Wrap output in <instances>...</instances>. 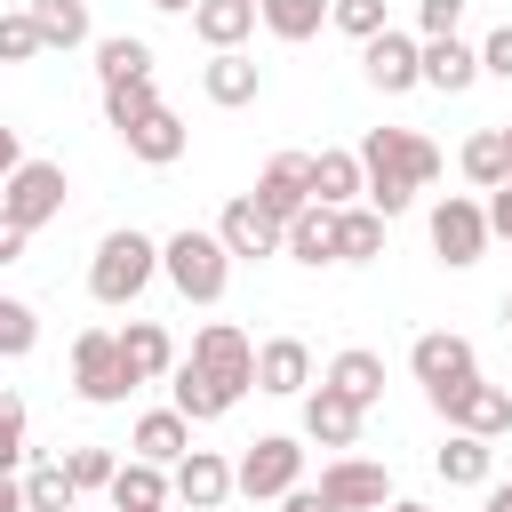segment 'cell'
Listing matches in <instances>:
<instances>
[{
    "mask_svg": "<svg viewBox=\"0 0 512 512\" xmlns=\"http://www.w3.org/2000/svg\"><path fill=\"white\" fill-rule=\"evenodd\" d=\"M480 72H488V80H512V24H496V32L480 40Z\"/></svg>",
    "mask_w": 512,
    "mask_h": 512,
    "instance_id": "43",
    "label": "cell"
},
{
    "mask_svg": "<svg viewBox=\"0 0 512 512\" xmlns=\"http://www.w3.org/2000/svg\"><path fill=\"white\" fill-rule=\"evenodd\" d=\"M152 112H160V88H152V72H144V80H120V88H104V128H112V136L144 128Z\"/></svg>",
    "mask_w": 512,
    "mask_h": 512,
    "instance_id": "33",
    "label": "cell"
},
{
    "mask_svg": "<svg viewBox=\"0 0 512 512\" xmlns=\"http://www.w3.org/2000/svg\"><path fill=\"white\" fill-rule=\"evenodd\" d=\"M432 472H440L448 488H488V480H496V440H480V432H448L440 456H432Z\"/></svg>",
    "mask_w": 512,
    "mask_h": 512,
    "instance_id": "21",
    "label": "cell"
},
{
    "mask_svg": "<svg viewBox=\"0 0 512 512\" xmlns=\"http://www.w3.org/2000/svg\"><path fill=\"white\" fill-rule=\"evenodd\" d=\"M296 480H304V448H296L288 432H264V440L232 464V488H240V496H288Z\"/></svg>",
    "mask_w": 512,
    "mask_h": 512,
    "instance_id": "9",
    "label": "cell"
},
{
    "mask_svg": "<svg viewBox=\"0 0 512 512\" xmlns=\"http://www.w3.org/2000/svg\"><path fill=\"white\" fill-rule=\"evenodd\" d=\"M328 24H336L344 40H376L392 16H384V0H328Z\"/></svg>",
    "mask_w": 512,
    "mask_h": 512,
    "instance_id": "39",
    "label": "cell"
},
{
    "mask_svg": "<svg viewBox=\"0 0 512 512\" xmlns=\"http://www.w3.org/2000/svg\"><path fill=\"white\" fill-rule=\"evenodd\" d=\"M280 512H336V504H328V496H320V488H304V480H296V488H288V496H280Z\"/></svg>",
    "mask_w": 512,
    "mask_h": 512,
    "instance_id": "47",
    "label": "cell"
},
{
    "mask_svg": "<svg viewBox=\"0 0 512 512\" xmlns=\"http://www.w3.org/2000/svg\"><path fill=\"white\" fill-rule=\"evenodd\" d=\"M24 240H32V232H24V224H16V216H8V208H0V272H8V264H16V256H24Z\"/></svg>",
    "mask_w": 512,
    "mask_h": 512,
    "instance_id": "45",
    "label": "cell"
},
{
    "mask_svg": "<svg viewBox=\"0 0 512 512\" xmlns=\"http://www.w3.org/2000/svg\"><path fill=\"white\" fill-rule=\"evenodd\" d=\"M72 392H80L88 408H120V400L136 392V368H128V352H120V328H80V336H72Z\"/></svg>",
    "mask_w": 512,
    "mask_h": 512,
    "instance_id": "4",
    "label": "cell"
},
{
    "mask_svg": "<svg viewBox=\"0 0 512 512\" xmlns=\"http://www.w3.org/2000/svg\"><path fill=\"white\" fill-rule=\"evenodd\" d=\"M24 504H32V512H72L80 488H72L64 464H32V472H24Z\"/></svg>",
    "mask_w": 512,
    "mask_h": 512,
    "instance_id": "36",
    "label": "cell"
},
{
    "mask_svg": "<svg viewBox=\"0 0 512 512\" xmlns=\"http://www.w3.org/2000/svg\"><path fill=\"white\" fill-rule=\"evenodd\" d=\"M256 208L288 232V216H304V208H312V152H272V160H264V176H256Z\"/></svg>",
    "mask_w": 512,
    "mask_h": 512,
    "instance_id": "13",
    "label": "cell"
},
{
    "mask_svg": "<svg viewBox=\"0 0 512 512\" xmlns=\"http://www.w3.org/2000/svg\"><path fill=\"white\" fill-rule=\"evenodd\" d=\"M184 360H200L224 392H256V344H248L232 320H208V328L192 336V352H184Z\"/></svg>",
    "mask_w": 512,
    "mask_h": 512,
    "instance_id": "10",
    "label": "cell"
},
{
    "mask_svg": "<svg viewBox=\"0 0 512 512\" xmlns=\"http://www.w3.org/2000/svg\"><path fill=\"white\" fill-rule=\"evenodd\" d=\"M200 88H208V104L240 112V104H256V96H264V64H256L248 48H216V56H208V72H200Z\"/></svg>",
    "mask_w": 512,
    "mask_h": 512,
    "instance_id": "16",
    "label": "cell"
},
{
    "mask_svg": "<svg viewBox=\"0 0 512 512\" xmlns=\"http://www.w3.org/2000/svg\"><path fill=\"white\" fill-rule=\"evenodd\" d=\"M384 224H392V216H376L368 200L336 208V264H376V256H384Z\"/></svg>",
    "mask_w": 512,
    "mask_h": 512,
    "instance_id": "28",
    "label": "cell"
},
{
    "mask_svg": "<svg viewBox=\"0 0 512 512\" xmlns=\"http://www.w3.org/2000/svg\"><path fill=\"white\" fill-rule=\"evenodd\" d=\"M360 72H368L376 96H408V88H424V40L384 24L376 40H360Z\"/></svg>",
    "mask_w": 512,
    "mask_h": 512,
    "instance_id": "7",
    "label": "cell"
},
{
    "mask_svg": "<svg viewBox=\"0 0 512 512\" xmlns=\"http://www.w3.org/2000/svg\"><path fill=\"white\" fill-rule=\"evenodd\" d=\"M256 24H264L256 0H200V8H192V40H200L208 56H216V48H240Z\"/></svg>",
    "mask_w": 512,
    "mask_h": 512,
    "instance_id": "23",
    "label": "cell"
},
{
    "mask_svg": "<svg viewBox=\"0 0 512 512\" xmlns=\"http://www.w3.org/2000/svg\"><path fill=\"white\" fill-rule=\"evenodd\" d=\"M472 80H480V48H472V40H456V32H448V40H424V88L464 96Z\"/></svg>",
    "mask_w": 512,
    "mask_h": 512,
    "instance_id": "24",
    "label": "cell"
},
{
    "mask_svg": "<svg viewBox=\"0 0 512 512\" xmlns=\"http://www.w3.org/2000/svg\"><path fill=\"white\" fill-rule=\"evenodd\" d=\"M504 328H512V296H504Z\"/></svg>",
    "mask_w": 512,
    "mask_h": 512,
    "instance_id": "51",
    "label": "cell"
},
{
    "mask_svg": "<svg viewBox=\"0 0 512 512\" xmlns=\"http://www.w3.org/2000/svg\"><path fill=\"white\" fill-rule=\"evenodd\" d=\"M64 472H72V488L88 496V488H112V472H120V464H112V448H72V456H64Z\"/></svg>",
    "mask_w": 512,
    "mask_h": 512,
    "instance_id": "41",
    "label": "cell"
},
{
    "mask_svg": "<svg viewBox=\"0 0 512 512\" xmlns=\"http://www.w3.org/2000/svg\"><path fill=\"white\" fill-rule=\"evenodd\" d=\"M128 448L144 456V464H184L192 456V416L168 400V408H152V416H136V432H128Z\"/></svg>",
    "mask_w": 512,
    "mask_h": 512,
    "instance_id": "20",
    "label": "cell"
},
{
    "mask_svg": "<svg viewBox=\"0 0 512 512\" xmlns=\"http://www.w3.org/2000/svg\"><path fill=\"white\" fill-rule=\"evenodd\" d=\"M152 280H160V240H152V232L120 224V232H104V240H96V256H88V296H96L104 312L136 304Z\"/></svg>",
    "mask_w": 512,
    "mask_h": 512,
    "instance_id": "2",
    "label": "cell"
},
{
    "mask_svg": "<svg viewBox=\"0 0 512 512\" xmlns=\"http://www.w3.org/2000/svg\"><path fill=\"white\" fill-rule=\"evenodd\" d=\"M384 512H432V504H408V496H392V504H384Z\"/></svg>",
    "mask_w": 512,
    "mask_h": 512,
    "instance_id": "50",
    "label": "cell"
},
{
    "mask_svg": "<svg viewBox=\"0 0 512 512\" xmlns=\"http://www.w3.org/2000/svg\"><path fill=\"white\" fill-rule=\"evenodd\" d=\"M168 400H176L192 424H216V416H232V408H240V392H224L200 360H176V368H168Z\"/></svg>",
    "mask_w": 512,
    "mask_h": 512,
    "instance_id": "19",
    "label": "cell"
},
{
    "mask_svg": "<svg viewBox=\"0 0 512 512\" xmlns=\"http://www.w3.org/2000/svg\"><path fill=\"white\" fill-rule=\"evenodd\" d=\"M320 496H328L336 512H384V504H392V472L368 464V456H328V464H320Z\"/></svg>",
    "mask_w": 512,
    "mask_h": 512,
    "instance_id": "12",
    "label": "cell"
},
{
    "mask_svg": "<svg viewBox=\"0 0 512 512\" xmlns=\"http://www.w3.org/2000/svg\"><path fill=\"white\" fill-rule=\"evenodd\" d=\"M40 344V312L24 296H0V360H24Z\"/></svg>",
    "mask_w": 512,
    "mask_h": 512,
    "instance_id": "37",
    "label": "cell"
},
{
    "mask_svg": "<svg viewBox=\"0 0 512 512\" xmlns=\"http://www.w3.org/2000/svg\"><path fill=\"white\" fill-rule=\"evenodd\" d=\"M216 240L232 248V264H256V256H280V224L256 208V192H240V200H224V216H216Z\"/></svg>",
    "mask_w": 512,
    "mask_h": 512,
    "instance_id": "15",
    "label": "cell"
},
{
    "mask_svg": "<svg viewBox=\"0 0 512 512\" xmlns=\"http://www.w3.org/2000/svg\"><path fill=\"white\" fill-rule=\"evenodd\" d=\"M408 368H416L424 400H448L456 384H472V376H480V352H472L456 328H424V336L408 344Z\"/></svg>",
    "mask_w": 512,
    "mask_h": 512,
    "instance_id": "6",
    "label": "cell"
},
{
    "mask_svg": "<svg viewBox=\"0 0 512 512\" xmlns=\"http://www.w3.org/2000/svg\"><path fill=\"white\" fill-rule=\"evenodd\" d=\"M456 168H464L472 192H496V184L512 176V136H504V128H472L464 152H456Z\"/></svg>",
    "mask_w": 512,
    "mask_h": 512,
    "instance_id": "25",
    "label": "cell"
},
{
    "mask_svg": "<svg viewBox=\"0 0 512 512\" xmlns=\"http://www.w3.org/2000/svg\"><path fill=\"white\" fill-rule=\"evenodd\" d=\"M352 152H360V168H368V208H376V216H400L424 184H440V144L416 136V128H368Z\"/></svg>",
    "mask_w": 512,
    "mask_h": 512,
    "instance_id": "1",
    "label": "cell"
},
{
    "mask_svg": "<svg viewBox=\"0 0 512 512\" xmlns=\"http://www.w3.org/2000/svg\"><path fill=\"white\" fill-rule=\"evenodd\" d=\"M256 392L304 400V392H312V344H304V336H264V344H256Z\"/></svg>",
    "mask_w": 512,
    "mask_h": 512,
    "instance_id": "14",
    "label": "cell"
},
{
    "mask_svg": "<svg viewBox=\"0 0 512 512\" xmlns=\"http://www.w3.org/2000/svg\"><path fill=\"white\" fill-rule=\"evenodd\" d=\"M464 24V0H416V40H448Z\"/></svg>",
    "mask_w": 512,
    "mask_h": 512,
    "instance_id": "42",
    "label": "cell"
},
{
    "mask_svg": "<svg viewBox=\"0 0 512 512\" xmlns=\"http://www.w3.org/2000/svg\"><path fill=\"white\" fill-rule=\"evenodd\" d=\"M64 192H72V184H64V168H56V160H24V168L0 184V208H8L24 232H40L48 216H64Z\"/></svg>",
    "mask_w": 512,
    "mask_h": 512,
    "instance_id": "8",
    "label": "cell"
},
{
    "mask_svg": "<svg viewBox=\"0 0 512 512\" xmlns=\"http://www.w3.org/2000/svg\"><path fill=\"white\" fill-rule=\"evenodd\" d=\"M488 200H472V192H448L440 208H432V256L448 264V272H472L480 256H488Z\"/></svg>",
    "mask_w": 512,
    "mask_h": 512,
    "instance_id": "5",
    "label": "cell"
},
{
    "mask_svg": "<svg viewBox=\"0 0 512 512\" xmlns=\"http://www.w3.org/2000/svg\"><path fill=\"white\" fill-rule=\"evenodd\" d=\"M24 160H32V152H24V136H16V128H8V120H0V184H8V176H16V168H24Z\"/></svg>",
    "mask_w": 512,
    "mask_h": 512,
    "instance_id": "46",
    "label": "cell"
},
{
    "mask_svg": "<svg viewBox=\"0 0 512 512\" xmlns=\"http://www.w3.org/2000/svg\"><path fill=\"white\" fill-rule=\"evenodd\" d=\"M312 200H320V208H352V200H368V168H360V152H312Z\"/></svg>",
    "mask_w": 512,
    "mask_h": 512,
    "instance_id": "26",
    "label": "cell"
},
{
    "mask_svg": "<svg viewBox=\"0 0 512 512\" xmlns=\"http://www.w3.org/2000/svg\"><path fill=\"white\" fill-rule=\"evenodd\" d=\"M104 496H112V512H168V496H176V488H168V464L128 456V464L112 472V488H104Z\"/></svg>",
    "mask_w": 512,
    "mask_h": 512,
    "instance_id": "22",
    "label": "cell"
},
{
    "mask_svg": "<svg viewBox=\"0 0 512 512\" xmlns=\"http://www.w3.org/2000/svg\"><path fill=\"white\" fill-rule=\"evenodd\" d=\"M160 280H168L184 304H216V296L232 288V248H224L216 232L184 224V232H168V240H160Z\"/></svg>",
    "mask_w": 512,
    "mask_h": 512,
    "instance_id": "3",
    "label": "cell"
},
{
    "mask_svg": "<svg viewBox=\"0 0 512 512\" xmlns=\"http://www.w3.org/2000/svg\"><path fill=\"white\" fill-rule=\"evenodd\" d=\"M440 416H448V432H480V440H504L512 432V392L504 384H488V376H472V384H456L448 400H432Z\"/></svg>",
    "mask_w": 512,
    "mask_h": 512,
    "instance_id": "11",
    "label": "cell"
},
{
    "mask_svg": "<svg viewBox=\"0 0 512 512\" xmlns=\"http://www.w3.org/2000/svg\"><path fill=\"white\" fill-rule=\"evenodd\" d=\"M488 232H496V240H512V176L488 192Z\"/></svg>",
    "mask_w": 512,
    "mask_h": 512,
    "instance_id": "44",
    "label": "cell"
},
{
    "mask_svg": "<svg viewBox=\"0 0 512 512\" xmlns=\"http://www.w3.org/2000/svg\"><path fill=\"white\" fill-rule=\"evenodd\" d=\"M24 440H32V416H24V400H16V392H0V472H16V464H24Z\"/></svg>",
    "mask_w": 512,
    "mask_h": 512,
    "instance_id": "40",
    "label": "cell"
},
{
    "mask_svg": "<svg viewBox=\"0 0 512 512\" xmlns=\"http://www.w3.org/2000/svg\"><path fill=\"white\" fill-rule=\"evenodd\" d=\"M280 256H296V264H336V208H304V216H288V232H280Z\"/></svg>",
    "mask_w": 512,
    "mask_h": 512,
    "instance_id": "29",
    "label": "cell"
},
{
    "mask_svg": "<svg viewBox=\"0 0 512 512\" xmlns=\"http://www.w3.org/2000/svg\"><path fill=\"white\" fill-rule=\"evenodd\" d=\"M32 56H48V40H40L32 8H8L0 16V64H32Z\"/></svg>",
    "mask_w": 512,
    "mask_h": 512,
    "instance_id": "38",
    "label": "cell"
},
{
    "mask_svg": "<svg viewBox=\"0 0 512 512\" xmlns=\"http://www.w3.org/2000/svg\"><path fill=\"white\" fill-rule=\"evenodd\" d=\"M360 416H368V408H352L336 384H312V392H304V440H320V448H336V456L360 440Z\"/></svg>",
    "mask_w": 512,
    "mask_h": 512,
    "instance_id": "17",
    "label": "cell"
},
{
    "mask_svg": "<svg viewBox=\"0 0 512 512\" xmlns=\"http://www.w3.org/2000/svg\"><path fill=\"white\" fill-rule=\"evenodd\" d=\"M152 8H160V16H192L200 0H152Z\"/></svg>",
    "mask_w": 512,
    "mask_h": 512,
    "instance_id": "49",
    "label": "cell"
},
{
    "mask_svg": "<svg viewBox=\"0 0 512 512\" xmlns=\"http://www.w3.org/2000/svg\"><path fill=\"white\" fill-rule=\"evenodd\" d=\"M32 24L48 48H88V0H32Z\"/></svg>",
    "mask_w": 512,
    "mask_h": 512,
    "instance_id": "35",
    "label": "cell"
},
{
    "mask_svg": "<svg viewBox=\"0 0 512 512\" xmlns=\"http://www.w3.org/2000/svg\"><path fill=\"white\" fill-rule=\"evenodd\" d=\"M256 16H264V32H272V40H288V48H296V40H312V32L328 24V0H256Z\"/></svg>",
    "mask_w": 512,
    "mask_h": 512,
    "instance_id": "34",
    "label": "cell"
},
{
    "mask_svg": "<svg viewBox=\"0 0 512 512\" xmlns=\"http://www.w3.org/2000/svg\"><path fill=\"white\" fill-rule=\"evenodd\" d=\"M152 72V40H136V32H112V40H96V80L104 88H120V80H144Z\"/></svg>",
    "mask_w": 512,
    "mask_h": 512,
    "instance_id": "32",
    "label": "cell"
},
{
    "mask_svg": "<svg viewBox=\"0 0 512 512\" xmlns=\"http://www.w3.org/2000/svg\"><path fill=\"white\" fill-rule=\"evenodd\" d=\"M168 488H176V504H192V512H216V504L232 496V464H224L216 448H192L184 464H168Z\"/></svg>",
    "mask_w": 512,
    "mask_h": 512,
    "instance_id": "18",
    "label": "cell"
},
{
    "mask_svg": "<svg viewBox=\"0 0 512 512\" xmlns=\"http://www.w3.org/2000/svg\"><path fill=\"white\" fill-rule=\"evenodd\" d=\"M320 384H336L352 408H376V400H384V360H376L368 344H352V352H336V360H328V376H320Z\"/></svg>",
    "mask_w": 512,
    "mask_h": 512,
    "instance_id": "30",
    "label": "cell"
},
{
    "mask_svg": "<svg viewBox=\"0 0 512 512\" xmlns=\"http://www.w3.org/2000/svg\"><path fill=\"white\" fill-rule=\"evenodd\" d=\"M480 512H512V480H488L480 488Z\"/></svg>",
    "mask_w": 512,
    "mask_h": 512,
    "instance_id": "48",
    "label": "cell"
},
{
    "mask_svg": "<svg viewBox=\"0 0 512 512\" xmlns=\"http://www.w3.org/2000/svg\"><path fill=\"white\" fill-rule=\"evenodd\" d=\"M120 144H128V160H144V168H168V160H184V144H192V128H184V120H176V112L160 104V112H152L144 128H128Z\"/></svg>",
    "mask_w": 512,
    "mask_h": 512,
    "instance_id": "27",
    "label": "cell"
},
{
    "mask_svg": "<svg viewBox=\"0 0 512 512\" xmlns=\"http://www.w3.org/2000/svg\"><path fill=\"white\" fill-rule=\"evenodd\" d=\"M504 136H512V120H504Z\"/></svg>",
    "mask_w": 512,
    "mask_h": 512,
    "instance_id": "52",
    "label": "cell"
},
{
    "mask_svg": "<svg viewBox=\"0 0 512 512\" xmlns=\"http://www.w3.org/2000/svg\"><path fill=\"white\" fill-rule=\"evenodd\" d=\"M120 352H128L136 384H160V376L176 368V344H168V328H160V320H128V328H120Z\"/></svg>",
    "mask_w": 512,
    "mask_h": 512,
    "instance_id": "31",
    "label": "cell"
}]
</instances>
